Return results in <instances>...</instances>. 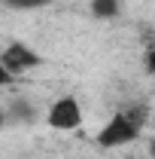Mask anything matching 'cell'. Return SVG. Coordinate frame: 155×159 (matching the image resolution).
Listing matches in <instances>:
<instances>
[{
	"label": "cell",
	"instance_id": "6da1fadb",
	"mask_svg": "<svg viewBox=\"0 0 155 159\" xmlns=\"http://www.w3.org/2000/svg\"><path fill=\"white\" fill-rule=\"evenodd\" d=\"M137 135H140V129H137L134 122L125 116V113H116V116L97 132V144L107 147V150H116V147H125V144L137 141Z\"/></svg>",
	"mask_w": 155,
	"mask_h": 159
},
{
	"label": "cell",
	"instance_id": "277c9868",
	"mask_svg": "<svg viewBox=\"0 0 155 159\" xmlns=\"http://www.w3.org/2000/svg\"><path fill=\"white\" fill-rule=\"evenodd\" d=\"M37 119V107L31 104L27 98H15L6 110V122H19V125H31Z\"/></svg>",
	"mask_w": 155,
	"mask_h": 159
},
{
	"label": "cell",
	"instance_id": "3957f363",
	"mask_svg": "<svg viewBox=\"0 0 155 159\" xmlns=\"http://www.w3.org/2000/svg\"><path fill=\"white\" fill-rule=\"evenodd\" d=\"M0 64L12 74V77H19V74H24V70H34V67H40L43 64V55H37L27 43H9L3 52H0Z\"/></svg>",
	"mask_w": 155,
	"mask_h": 159
},
{
	"label": "cell",
	"instance_id": "7a4b0ae2",
	"mask_svg": "<svg viewBox=\"0 0 155 159\" xmlns=\"http://www.w3.org/2000/svg\"><path fill=\"white\" fill-rule=\"evenodd\" d=\"M46 122H49L52 129H58V132H73V129H79V125H82V107H79V101L73 98V95L58 98L49 107Z\"/></svg>",
	"mask_w": 155,
	"mask_h": 159
},
{
	"label": "cell",
	"instance_id": "8fae6325",
	"mask_svg": "<svg viewBox=\"0 0 155 159\" xmlns=\"http://www.w3.org/2000/svg\"><path fill=\"white\" fill-rule=\"evenodd\" d=\"M3 125H6V110L0 107V129H3Z\"/></svg>",
	"mask_w": 155,
	"mask_h": 159
},
{
	"label": "cell",
	"instance_id": "8992f818",
	"mask_svg": "<svg viewBox=\"0 0 155 159\" xmlns=\"http://www.w3.org/2000/svg\"><path fill=\"white\" fill-rule=\"evenodd\" d=\"M125 116L131 119L137 129H143V122H146V116H149V107H146V104H134L131 110H125Z\"/></svg>",
	"mask_w": 155,
	"mask_h": 159
},
{
	"label": "cell",
	"instance_id": "52a82bcc",
	"mask_svg": "<svg viewBox=\"0 0 155 159\" xmlns=\"http://www.w3.org/2000/svg\"><path fill=\"white\" fill-rule=\"evenodd\" d=\"M9 9H21V12H27V9H40V6H46L49 0H3Z\"/></svg>",
	"mask_w": 155,
	"mask_h": 159
},
{
	"label": "cell",
	"instance_id": "ba28073f",
	"mask_svg": "<svg viewBox=\"0 0 155 159\" xmlns=\"http://www.w3.org/2000/svg\"><path fill=\"white\" fill-rule=\"evenodd\" d=\"M12 74H9V70H6V67H3V64H0V89H3V86H9V83H12Z\"/></svg>",
	"mask_w": 155,
	"mask_h": 159
},
{
	"label": "cell",
	"instance_id": "5b68a950",
	"mask_svg": "<svg viewBox=\"0 0 155 159\" xmlns=\"http://www.w3.org/2000/svg\"><path fill=\"white\" fill-rule=\"evenodd\" d=\"M119 12H122L119 0H91V16L94 19H116Z\"/></svg>",
	"mask_w": 155,
	"mask_h": 159
},
{
	"label": "cell",
	"instance_id": "9c48e42d",
	"mask_svg": "<svg viewBox=\"0 0 155 159\" xmlns=\"http://www.w3.org/2000/svg\"><path fill=\"white\" fill-rule=\"evenodd\" d=\"M146 70H149V74H155V46L146 52Z\"/></svg>",
	"mask_w": 155,
	"mask_h": 159
},
{
	"label": "cell",
	"instance_id": "30bf717a",
	"mask_svg": "<svg viewBox=\"0 0 155 159\" xmlns=\"http://www.w3.org/2000/svg\"><path fill=\"white\" fill-rule=\"evenodd\" d=\"M146 150H149V156L155 159V138H149V144H146Z\"/></svg>",
	"mask_w": 155,
	"mask_h": 159
}]
</instances>
